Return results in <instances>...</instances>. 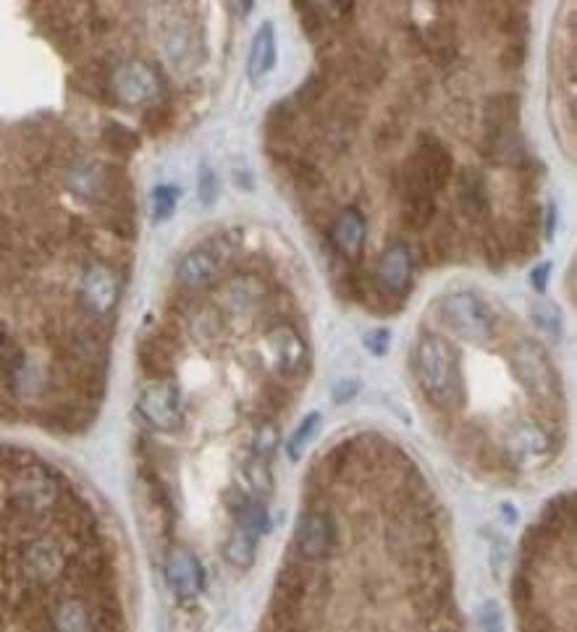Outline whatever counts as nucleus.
Listing matches in <instances>:
<instances>
[{
	"label": "nucleus",
	"instance_id": "nucleus-2",
	"mask_svg": "<svg viewBox=\"0 0 577 632\" xmlns=\"http://www.w3.org/2000/svg\"><path fill=\"white\" fill-rule=\"evenodd\" d=\"M438 316L460 339L470 344H488L496 336V317L475 291H449L438 299Z\"/></svg>",
	"mask_w": 577,
	"mask_h": 632
},
{
	"label": "nucleus",
	"instance_id": "nucleus-43",
	"mask_svg": "<svg viewBox=\"0 0 577 632\" xmlns=\"http://www.w3.org/2000/svg\"><path fill=\"white\" fill-rule=\"evenodd\" d=\"M551 271V265H540L539 271H533V286L539 289V291H543V286H546V274Z\"/></svg>",
	"mask_w": 577,
	"mask_h": 632
},
{
	"label": "nucleus",
	"instance_id": "nucleus-36",
	"mask_svg": "<svg viewBox=\"0 0 577 632\" xmlns=\"http://www.w3.org/2000/svg\"><path fill=\"white\" fill-rule=\"evenodd\" d=\"M176 207V190L174 187H157L153 192V213L157 221L168 218Z\"/></svg>",
	"mask_w": 577,
	"mask_h": 632
},
{
	"label": "nucleus",
	"instance_id": "nucleus-13",
	"mask_svg": "<svg viewBox=\"0 0 577 632\" xmlns=\"http://www.w3.org/2000/svg\"><path fill=\"white\" fill-rule=\"evenodd\" d=\"M388 538H391V546L396 552H404V556H425L428 546L436 538V533H433V527L425 517L410 514V517H402V519L394 522Z\"/></svg>",
	"mask_w": 577,
	"mask_h": 632
},
{
	"label": "nucleus",
	"instance_id": "nucleus-23",
	"mask_svg": "<svg viewBox=\"0 0 577 632\" xmlns=\"http://www.w3.org/2000/svg\"><path fill=\"white\" fill-rule=\"evenodd\" d=\"M258 553V535L247 527H233V533L226 541V559L236 569H250Z\"/></svg>",
	"mask_w": 577,
	"mask_h": 632
},
{
	"label": "nucleus",
	"instance_id": "nucleus-17",
	"mask_svg": "<svg viewBox=\"0 0 577 632\" xmlns=\"http://www.w3.org/2000/svg\"><path fill=\"white\" fill-rule=\"evenodd\" d=\"M55 493H58L55 483L47 477L45 470H39V468H32V470L19 475L16 491H13L16 501H19L21 507H27V510H42V507H47V504L55 499Z\"/></svg>",
	"mask_w": 577,
	"mask_h": 632
},
{
	"label": "nucleus",
	"instance_id": "nucleus-37",
	"mask_svg": "<svg viewBox=\"0 0 577 632\" xmlns=\"http://www.w3.org/2000/svg\"><path fill=\"white\" fill-rule=\"evenodd\" d=\"M362 344H365V350H368L370 355L384 357L386 352H388V331H386V328L370 331V333L362 339Z\"/></svg>",
	"mask_w": 577,
	"mask_h": 632
},
{
	"label": "nucleus",
	"instance_id": "nucleus-1",
	"mask_svg": "<svg viewBox=\"0 0 577 632\" xmlns=\"http://www.w3.org/2000/svg\"><path fill=\"white\" fill-rule=\"evenodd\" d=\"M415 375L423 396L436 409L457 412L464 404L460 355L446 339L420 333L415 344Z\"/></svg>",
	"mask_w": 577,
	"mask_h": 632
},
{
	"label": "nucleus",
	"instance_id": "nucleus-8",
	"mask_svg": "<svg viewBox=\"0 0 577 632\" xmlns=\"http://www.w3.org/2000/svg\"><path fill=\"white\" fill-rule=\"evenodd\" d=\"M410 163L415 165V171L423 176L433 192L444 190L452 179V171H454V160L449 156V150L433 134L420 137V145H418V150L410 158Z\"/></svg>",
	"mask_w": 577,
	"mask_h": 632
},
{
	"label": "nucleus",
	"instance_id": "nucleus-16",
	"mask_svg": "<svg viewBox=\"0 0 577 632\" xmlns=\"http://www.w3.org/2000/svg\"><path fill=\"white\" fill-rule=\"evenodd\" d=\"M378 278L388 294H402L412 278V257L404 244L388 247L378 263Z\"/></svg>",
	"mask_w": 577,
	"mask_h": 632
},
{
	"label": "nucleus",
	"instance_id": "nucleus-41",
	"mask_svg": "<svg viewBox=\"0 0 577 632\" xmlns=\"http://www.w3.org/2000/svg\"><path fill=\"white\" fill-rule=\"evenodd\" d=\"M145 126H150V131H163L168 126V111L165 108H153L145 116Z\"/></svg>",
	"mask_w": 577,
	"mask_h": 632
},
{
	"label": "nucleus",
	"instance_id": "nucleus-22",
	"mask_svg": "<svg viewBox=\"0 0 577 632\" xmlns=\"http://www.w3.org/2000/svg\"><path fill=\"white\" fill-rule=\"evenodd\" d=\"M276 61V38H273V27L263 24L252 40V50H250V80L260 81Z\"/></svg>",
	"mask_w": 577,
	"mask_h": 632
},
{
	"label": "nucleus",
	"instance_id": "nucleus-38",
	"mask_svg": "<svg viewBox=\"0 0 577 632\" xmlns=\"http://www.w3.org/2000/svg\"><path fill=\"white\" fill-rule=\"evenodd\" d=\"M501 63H504L506 69H520V66L525 63V45H522V40L509 42V45L504 47Z\"/></svg>",
	"mask_w": 577,
	"mask_h": 632
},
{
	"label": "nucleus",
	"instance_id": "nucleus-4",
	"mask_svg": "<svg viewBox=\"0 0 577 632\" xmlns=\"http://www.w3.org/2000/svg\"><path fill=\"white\" fill-rule=\"evenodd\" d=\"M504 454L517 468H536L548 459L551 454V438L533 420L514 423L504 435Z\"/></svg>",
	"mask_w": 577,
	"mask_h": 632
},
{
	"label": "nucleus",
	"instance_id": "nucleus-35",
	"mask_svg": "<svg viewBox=\"0 0 577 632\" xmlns=\"http://www.w3.org/2000/svg\"><path fill=\"white\" fill-rule=\"evenodd\" d=\"M276 443H278V428L273 423H263L255 434V454L252 457L270 462L273 451H276Z\"/></svg>",
	"mask_w": 577,
	"mask_h": 632
},
{
	"label": "nucleus",
	"instance_id": "nucleus-14",
	"mask_svg": "<svg viewBox=\"0 0 577 632\" xmlns=\"http://www.w3.org/2000/svg\"><path fill=\"white\" fill-rule=\"evenodd\" d=\"M457 199H460L464 218H470L472 223L486 221V215L491 210V198H488V184H486V179L478 168H464L460 173Z\"/></svg>",
	"mask_w": 577,
	"mask_h": 632
},
{
	"label": "nucleus",
	"instance_id": "nucleus-40",
	"mask_svg": "<svg viewBox=\"0 0 577 632\" xmlns=\"http://www.w3.org/2000/svg\"><path fill=\"white\" fill-rule=\"evenodd\" d=\"M218 195V181H216V173L210 168H202L199 171V198L202 202H213Z\"/></svg>",
	"mask_w": 577,
	"mask_h": 632
},
{
	"label": "nucleus",
	"instance_id": "nucleus-20",
	"mask_svg": "<svg viewBox=\"0 0 577 632\" xmlns=\"http://www.w3.org/2000/svg\"><path fill=\"white\" fill-rule=\"evenodd\" d=\"M517 121H520V97L514 92H499L486 100V108H483L486 134L517 129Z\"/></svg>",
	"mask_w": 577,
	"mask_h": 632
},
{
	"label": "nucleus",
	"instance_id": "nucleus-3",
	"mask_svg": "<svg viewBox=\"0 0 577 632\" xmlns=\"http://www.w3.org/2000/svg\"><path fill=\"white\" fill-rule=\"evenodd\" d=\"M509 365L517 375V381L522 383V389L528 394H533L540 401H554L559 399L562 389H559V375L551 365V359L546 355V350L540 347L539 341H520L512 355H509Z\"/></svg>",
	"mask_w": 577,
	"mask_h": 632
},
{
	"label": "nucleus",
	"instance_id": "nucleus-28",
	"mask_svg": "<svg viewBox=\"0 0 577 632\" xmlns=\"http://www.w3.org/2000/svg\"><path fill=\"white\" fill-rule=\"evenodd\" d=\"M140 359H142V367L155 378H165L171 373V355L157 339H150L140 347Z\"/></svg>",
	"mask_w": 577,
	"mask_h": 632
},
{
	"label": "nucleus",
	"instance_id": "nucleus-6",
	"mask_svg": "<svg viewBox=\"0 0 577 632\" xmlns=\"http://www.w3.org/2000/svg\"><path fill=\"white\" fill-rule=\"evenodd\" d=\"M268 355L276 373L289 381L300 378L308 370V347H305L302 336L289 325H278L270 331Z\"/></svg>",
	"mask_w": 577,
	"mask_h": 632
},
{
	"label": "nucleus",
	"instance_id": "nucleus-29",
	"mask_svg": "<svg viewBox=\"0 0 577 632\" xmlns=\"http://www.w3.org/2000/svg\"><path fill=\"white\" fill-rule=\"evenodd\" d=\"M244 475H247V483L252 485L258 501L260 499H268L273 493V473H270V462H263L258 457H250L247 465H244Z\"/></svg>",
	"mask_w": 577,
	"mask_h": 632
},
{
	"label": "nucleus",
	"instance_id": "nucleus-39",
	"mask_svg": "<svg viewBox=\"0 0 577 632\" xmlns=\"http://www.w3.org/2000/svg\"><path fill=\"white\" fill-rule=\"evenodd\" d=\"M478 619H480V628H483V632H501L499 606H496L494 601H488V603L480 609Z\"/></svg>",
	"mask_w": 577,
	"mask_h": 632
},
{
	"label": "nucleus",
	"instance_id": "nucleus-26",
	"mask_svg": "<svg viewBox=\"0 0 577 632\" xmlns=\"http://www.w3.org/2000/svg\"><path fill=\"white\" fill-rule=\"evenodd\" d=\"M297 13L302 19V29L310 40H320L326 38L328 27L334 24V11L326 8V5H312V3H300L297 5Z\"/></svg>",
	"mask_w": 577,
	"mask_h": 632
},
{
	"label": "nucleus",
	"instance_id": "nucleus-11",
	"mask_svg": "<svg viewBox=\"0 0 577 632\" xmlns=\"http://www.w3.org/2000/svg\"><path fill=\"white\" fill-rule=\"evenodd\" d=\"M21 567H24V575H27L32 583L47 586V583H53V580L64 572L66 556H64L58 544L39 538V541H32V544L24 549V553H21Z\"/></svg>",
	"mask_w": 577,
	"mask_h": 632
},
{
	"label": "nucleus",
	"instance_id": "nucleus-42",
	"mask_svg": "<svg viewBox=\"0 0 577 632\" xmlns=\"http://www.w3.org/2000/svg\"><path fill=\"white\" fill-rule=\"evenodd\" d=\"M357 394V383L352 381V378H346V381H339L336 386H334V399L339 401V404H344V401H349L352 396Z\"/></svg>",
	"mask_w": 577,
	"mask_h": 632
},
{
	"label": "nucleus",
	"instance_id": "nucleus-24",
	"mask_svg": "<svg viewBox=\"0 0 577 632\" xmlns=\"http://www.w3.org/2000/svg\"><path fill=\"white\" fill-rule=\"evenodd\" d=\"M278 160L286 165L292 181H294L300 190H305V192H318V190H320L323 173H320V168H318L312 160L302 158V156H289V153H281Z\"/></svg>",
	"mask_w": 577,
	"mask_h": 632
},
{
	"label": "nucleus",
	"instance_id": "nucleus-27",
	"mask_svg": "<svg viewBox=\"0 0 577 632\" xmlns=\"http://www.w3.org/2000/svg\"><path fill=\"white\" fill-rule=\"evenodd\" d=\"M163 47H165V55L176 63H182L192 53V35H190L184 21H171L168 24L165 35H163Z\"/></svg>",
	"mask_w": 577,
	"mask_h": 632
},
{
	"label": "nucleus",
	"instance_id": "nucleus-12",
	"mask_svg": "<svg viewBox=\"0 0 577 632\" xmlns=\"http://www.w3.org/2000/svg\"><path fill=\"white\" fill-rule=\"evenodd\" d=\"M165 577L171 591L176 593L182 601H190L197 593L205 588V569L199 559L187 549H174L165 564Z\"/></svg>",
	"mask_w": 577,
	"mask_h": 632
},
{
	"label": "nucleus",
	"instance_id": "nucleus-33",
	"mask_svg": "<svg viewBox=\"0 0 577 632\" xmlns=\"http://www.w3.org/2000/svg\"><path fill=\"white\" fill-rule=\"evenodd\" d=\"M318 426H320V415H318V412H312V415H308V417L300 423V428L289 438V457H292V459H300V454L305 451V446L310 443V438L315 435Z\"/></svg>",
	"mask_w": 577,
	"mask_h": 632
},
{
	"label": "nucleus",
	"instance_id": "nucleus-19",
	"mask_svg": "<svg viewBox=\"0 0 577 632\" xmlns=\"http://www.w3.org/2000/svg\"><path fill=\"white\" fill-rule=\"evenodd\" d=\"M218 278V257L210 249H192L179 263V281L190 289H205Z\"/></svg>",
	"mask_w": 577,
	"mask_h": 632
},
{
	"label": "nucleus",
	"instance_id": "nucleus-5",
	"mask_svg": "<svg viewBox=\"0 0 577 632\" xmlns=\"http://www.w3.org/2000/svg\"><path fill=\"white\" fill-rule=\"evenodd\" d=\"M294 544H297L300 559H305V561L326 559L334 552V544H336V527H334L331 514L323 512V510H308L297 522Z\"/></svg>",
	"mask_w": 577,
	"mask_h": 632
},
{
	"label": "nucleus",
	"instance_id": "nucleus-31",
	"mask_svg": "<svg viewBox=\"0 0 577 632\" xmlns=\"http://www.w3.org/2000/svg\"><path fill=\"white\" fill-rule=\"evenodd\" d=\"M323 95H326V77H310V80H305V84L297 89L292 105H294L297 114H300V111H315V108L320 105Z\"/></svg>",
	"mask_w": 577,
	"mask_h": 632
},
{
	"label": "nucleus",
	"instance_id": "nucleus-7",
	"mask_svg": "<svg viewBox=\"0 0 577 632\" xmlns=\"http://www.w3.org/2000/svg\"><path fill=\"white\" fill-rule=\"evenodd\" d=\"M111 89L123 105H145L157 92V77L148 63H121L111 77Z\"/></svg>",
	"mask_w": 577,
	"mask_h": 632
},
{
	"label": "nucleus",
	"instance_id": "nucleus-18",
	"mask_svg": "<svg viewBox=\"0 0 577 632\" xmlns=\"http://www.w3.org/2000/svg\"><path fill=\"white\" fill-rule=\"evenodd\" d=\"M331 241L346 260H357L365 247V218L357 210L342 213L331 226Z\"/></svg>",
	"mask_w": 577,
	"mask_h": 632
},
{
	"label": "nucleus",
	"instance_id": "nucleus-15",
	"mask_svg": "<svg viewBox=\"0 0 577 632\" xmlns=\"http://www.w3.org/2000/svg\"><path fill=\"white\" fill-rule=\"evenodd\" d=\"M483 153H486V158L501 163V165H514V168L528 165V147H525V139L517 129L486 134Z\"/></svg>",
	"mask_w": 577,
	"mask_h": 632
},
{
	"label": "nucleus",
	"instance_id": "nucleus-32",
	"mask_svg": "<svg viewBox=\"0 0 577 632\" xmlns=\"http://www.w3.org/2000/svg\"><path fill=\"white\" fill-rule=\"evenodd\" d=\"M103 139H106V145H108L114 153H123V156H129V153H134V150L140 147V137H137L132 129L121 126V123H106Z\"/></svg>",
	"mask_w": 577,
	"mask_h": 632
},
{
	"label": "nucleus",
	"instance_id": "nucleus-30",
	"mask_svg": "<svg viewBox=\"0 0 577 632\" xmlns=\"http://www.w3.org/2000/svg\"><path fill=\"white\" fill-rule=\"evenodd\" d=\"M530 316H533V323L539 325L543 333H548V336H559L562 333V313H559V308L554 305V302H548V299H536L533 305H530Z\"/></svg>",
	"mask_w": 577,
	"mask_h": 632
},
{
	"label": "nucleus",
	"instance_id": "nucleus-10",
	"mask_svg": "<svg viewBox=\"0 0 577 632\" xmlns=\"http://www.w3.org/2000/svg\"><path fill=\"white\" fill-rule=\"evenodd\" d=\"M118 278L106 265H92L81 278V302L92 316H108L118 302Z\"/></svg>",
	"mask_w": 577,
	"mask_h": 632
},
{
	"label": "nucleus",
	"instance_id": "nucleus-9",
	"mask_svg": "<svg viewBox=\"0 0 577 632\" xmlns=\"http://www.w3.org/2000/svg\"><path fill=\"white\" fill-rule=\"evenodd\" d=\"M140 412L145 415V420L150 426L160 428V431H171L182 417L179 389L168 381L153 383L150 389H145V394L140 396Z\"/></svg>",
	"mask_w": 577,
	"mask_h": 632
},
{
	"label": "nucleus",
	"instance_id": "nucleus-25",
	"mask_svg": "<svg viewBox=\"0 0 577 632\" xmlns=\"http://www.w3.org/2000/svg\"><path fill=\"white\" fill-rule=\"evenodd\" d=\"M294 126H297V111L294 105L286 103H276L270 108L268 119H266V129H268L270 142H286L294 137Z\"/></svg>",
	"mask_w": 577,
	"mask_h": 632
},
{
	"label": "nucleus",
	"instance_id": "nucleus-21",
	"mask_svg": "<svg viewBox=\"0 0 577 632\" xmlns=\"http://www.w3.org/2000/svg\"><path fill=\"white\" fill-rule=\"evenodd\" d=\"M55 632H92V614L79 598H58L50 609Z\"/></svg>",
	"mask_w": 577,
	"mask_h": 632
},
{
	"label": "nucleus",
	"instance_id": "nucleus-34",
	"mask_svg": "<svg viewBox=\"0 0 577 632\" xmlns=\"http://www.w3.org/2000/svg\"><path fill=\"white\" fill-rule=\"evenodd\" d=\"M21 365H24V355H21L19 344L8 336H0V375L11 378Z\"/></svg>",
	"mask_w": 577,
	"mask_h": 632
}]
</instances>
